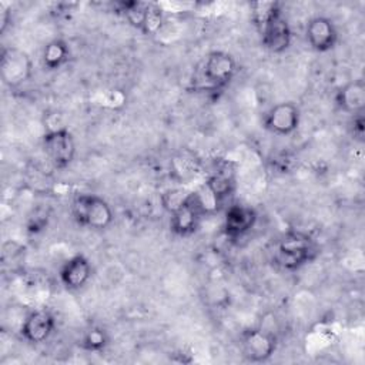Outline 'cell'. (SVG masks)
<instances>
[{
  "mask_svg": "<svg viewBox=\"0 0 365 365\" xmlns=\"http://www.w3.org/2000/svg\"><path fill=\"white\" fill-rule=\"evenodd\" d=\"M318 255L319 247L309 234L289 230L277 244L275 262L281 269L294 272L315 261Z\"/></svg>",
  "mask_w": 365,
  "mask_h": 365,
  "instance_id": "6da1fadb",
  "label": "cell"
},
{
  "mask_svg": "<svg viewBox=\"0 0 365 365\" xmlns=\"http://www.w3.org/2000/svg\"><path fill=\"white\" fill-rule=\"evenodd\" d=\"M41 147L47 160L56 170L68 168L77 153L74 135L64 125L48 128L41 137Z\"/></svg>",
  "mask_w": 365,
  "mask_h": 365,
  "instance_id": "277c9868",
  "label": "cell"
},
{
  "mask_svg": "<svg viewBox=\"0 0 365 365\" xmlns=\"http://www.w3.org/2000/svg\"><path fill=\"white\" fill-rule=\"evenodd\" d=\"M56 331V317L47 308L33 309L30 311L21 325H20V336L30 345H41L50 339L53 332Z\"/></svg>",
  "mask_w": 365,
  "mask_h": 365,
  "instance_id": "30bf717a",
  "label": "cell"
},
{
  "mask_svg": "<svg viewBox=\"0 0 365 365\" xmlns=\"http://www.w3.org/2000/svg\"><path fill=\"white\" fill-rule=\"evenodd\" d=\"M282 13V4L279 1H268V0H262V1H254L251 4V23L255 27L257 33L269 21L272 20L277 14Z\"/></svg>",
  "mask_w": 365,
  "mask_h": 365,
  "instance_id": "ac0fdd59",
  "label": "cell"
},
{
  "mask_svg": "<svg viewBox=\"0 0 365 365\" xmlns=\"http://www.w3.org/2000/svg\"><path fill=\"white\" fill-rule=\"evenodd\" d=\"M258 221V212L251 205L231 204L224 214V234L231 241L241 240L248 235Z\"/></svg>",
  "mask_w": 365,
  "mask_h": 365,
  "instance_id": "7c38bea8",
  "label": "cell"
},
{
  "mask_svg": "<svg viewBox=\"0 0 365 365\" xmlns=\"http://www.w3.org/2000/svg\"><path fill=\"white\" fill-rule=\"evenodd\" d=\"M71 56L70 46L63 38H53L43 47L41 64L47 71H57L64 67Z\"/></svg>",
  "mask_w": 365,
  "mask_h": 365,
  "instance_id": "9a60e30c",
  "label": "cell"
},
{
  "mask_svg": "<svg viewBox=\"0 0 365 365\" xmlns=\"http://www.w3.org/2000/svg\"><path fill=\"white\" fill-rule=\"evenodd\" d=\"M93 277V265L84 254H74L67 258L60 269L58 279L61 285L71 292L83 289Z\"/></svg>",
  "mask_w": 365,
  "mask_h": 365,
  "instance_id": "4fadbf2b",
  "label": "cell"
},
{
  "mask_svg": "<svg viewBox=\"0 0 365 365\" xmlns=\"http://www.w3.org/2000/svg\"><path fill=\"white\" fill-rule=\"evenodd\" d=\"M33 76V61L30 56L19 47H4L0 54V77L10 87L17 88Z\"/></svg>",
  "mask_w": 365,
  "mask_h": 365,
  "instance_id": "52a82bcc",
  "label": "cell"
},
{
  "mask_svg": "<svg viewBox=\"0 0 365 365\" xmlns=\"http://www.w3.org/2000/svg\"><path fill=\"white\" fill-rule=\"evenodd\" d=\"M205 215L204 202L197 192H188L182 204L170 214V231L180 238L194 235Z\"/></svg>",
  "mask_w": 365,
  "mask_h": 365,
  "instance_id": "8992f818",
  "label": "cell"
},
{
  "mask_svg": "<svg viewBox=\"0 0 365 365\" xmlns=\"http://www.w3.org/2000/svg\"><path fill=\"white\" fill-rule=\"evenodd\" d=\"M335 106L339 111L352 115L365 111V81L362 78L349 80L339 86L334 94Z\"/></svg>",
  "mask_w": 365,
  "mask_h": 365,
  "instance_id": "5bb4252c",
  "label": "cell"
},
{
  "mask_svg": "<svg viewBox=\"0 0 365 365\" xmlns=\"http://www.w3.org/2000/svg\"><path fill=\"white\" fill-rule=\"evenodd\" d=\"M205 190L210 192L215 204H222L235 191V178L231 173L221 170L212 173L205 181Z\"/></svg>",
  "mask_w": 365,
  "mask_h": 365,
  "instance_id": "2e32d148",
  "label": "cell"
},
{
  "mask_svg": "<svg viewBox=\"0 0 365 365\" xmlns=\"http://www.w3.org/2000/svg\"><path fill=\"white\" fill-rule=\"evenodd\" d=\"M261 46L271 54L285 53L292 43V29L284 16V11L269 20L259 31Z\"/></svg>",
  "mask_w": 365,
  "mask_h": 365,
  "instance_id": "8fae6325",
  "label": "cell"
},
{
  "mask_svg": "<svg viewBox=\"0 0 365 365\" xmlns=\"http://www.w3.org/2000/svg\"><path fill=\"white\" fill-rule=\"evenodd\" d=\"M70 214L77 225L91 231L108 230L114 222V211L107 200L91 192L76 194Z\"/></svg>",
  "mask_w": 365,
  "mask_h": 365,
  "instance_id": "7a4b0ae2",
  "label": "cell"
},
{
  "mask_svg": "<svg viewBox=\"0 0 365 365\" xmlns=\"http://www.w3.org/2000/svg\"><path fill=\"white\" fill-rule=\"evenodd\" d=\"M349 133L351 137L359 143L364 141V135H365V118L364 114H356L351 117L349 121Z\"/></svg>",
  "mask_w": 365,
  "mask_h": 365,
  "instance_id": "44dd1931",
  "label": "cell"
},
{
  "mask_svg": "<svg viewBox=\"0 0 365 365\" xmlns=\"http://www.w3.org/2000/svg\"><path fill=\"white\" fill-rule=\"evenodd\" d=\"M187 195H188V192L184 190L170 188L161 194L160 200H161L163 208L165 211H168V214H171L175 208H178L182 204V201L187 198Z\"/></svg>",
  "mask_w": 365,
  "mask_h": 365,
  "instance_id": "ffe728a7",
  "label": "cell"
},
{
  "mask_svg": "<svg viewBox=\"0 0 365 365\" xmlns=\"http://www.w3.org/2000/svg\"><path fill=\"white\" fill-rule=\"evenodd\" d=\"M163 13H161V9H158V6L150 3L148 4V9L145 11V16H144V21H143V26H141V33L145 34V36H154L160 31L161 26H163Z\"/></svg>",
  "mask_w": 365,
  "mask_h": 365,
  "instance_id": "d6986e66",
  "label": "cell"
},
{
  "mask_svg": "<svg viewBox=\"0 0 365 365\" xmlns=\"http://www.w3.org/2000/svg\"><path fill=\"white\" fill-rule=\"evenodd\" d=\"M305 40L311 50L317 53H328L334 50L339 41V31L334 20L328 16H314L305 24Z\"/></svg>",
  "mask_w": 365,
  "mask_h": 365,
  "instance_id": "9c48e42d",
  "label": "cell"
},
{
  "mask_svg": "<svg viewBox=\"0 0 365 365\" xmlns=\"http://www.w3.org/2000/svg\"><path fill=\"white\" fill-rule=\"evenodd\" d=\"M241 356L251 364H262L269 361L277 348L278 336L274 331L264 327H248L238 336Z\"/></svg>",
  "mask_w": 365,
  "mask_h": 365,
  "instance_id": "3957f363",
  "label": "cell"
},
{
  "mask_svg": "<svg viewBox=\"0 0 365 365\" xmlns=\"http://www.w3.org/2000/svg\"><path fill=\"white\" fill-rule=\"evenodd\" d=\"M301 124V108L294 101H279L262 115V127L278 137L294 134Z\"/></svg>",
  "mask_w": 365,
  "mask_h": 365,
  "instance_id": "ba28073f",
  "label": "cell"
},
{
  "mask_svg": "<svg viewBox=\"0 0 365 365\" xmlns=\"http://www.w3.org/2000/svg\"><path fill=\"white\" fill-rule=\"evenodd\" d=\"M10 21H11L10 9H9V6L1 4L0 6V33L1 34H4V31L7 30V26H9Z\"/></svg>",
  "mask_w": 365,
  "mask_h": 365,
  "instance_id": "7402d4cb",
  "label": "cell"
},
{
  "mask_svg": "<svg viewBox=\"0 0 365 365\" xmlns=\"http://www.w3.org/2000/svg\"><path fill=\"white\" fill-rule=\"evenodd\" d=\"M238 71L235 57L224 50H212L202 64V78L212 91L227 88Z\"/></svg>",
  "mask_w": 365,
  "mask_h": 365,
  "instance_id": "5b68a950",
  "label": "cell"
},
{
  "mask_svg": "<svg viewBox=\"0 0 365 365\" xmlns=\"http://www.w3.org/2000/svg\"><path fill=\"white\" fill-rule=\"evenodd\" d=\"M111 342L110 332L100 325H90L87 327L78 339V346L91 354H103Z\"/></svg>",
  "mask_w": 365,
  "mask_h": 365,
  "instance_id": "e0dca14e",
  "label": "cell"
}]
</instances>
